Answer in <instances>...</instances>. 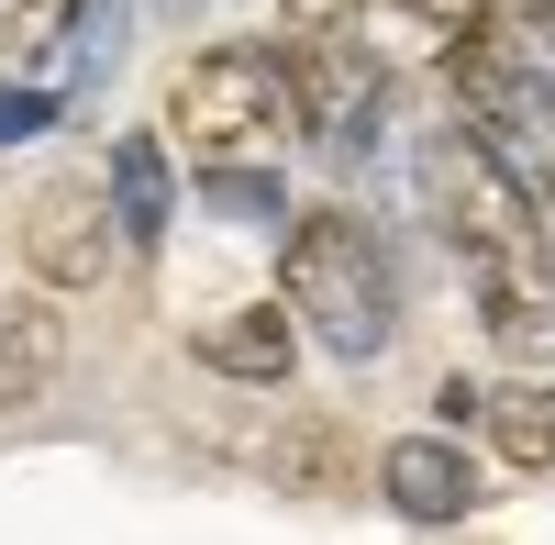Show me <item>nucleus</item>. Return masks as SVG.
Returning a JSON list of instances; mask_svg holds the SVG:
<instances>
[{"mask_svg":"<svg viewBox=\"0 0 555 545\" xmlns=\"http://www.w3.org/2000/svg\"><path fill=\"white\" fill-rule=\"evenodd\" d=\"M400 12H423V23H444V34H455V23H478V0H400Z\"/></svg>","mask_w":555,"mask_h":545,"instance_id":"15","label":"nucleus"},{"mask_svg":"<svg viewBox=\"0 0 555 545\" xmlns=\"http://www.w3.org/2000/svg\"><path fill=\"white\" fill-rule=\"evenodd\" d=\"M278 290H289V312L311 324V345L345 356V368L389 356V334H400V267L378 245V223L345 212V201L289 223V245H278Z\"/></svg>","mask_w":555,"mask_h":545,"instance_id":"1","label":"nucleus"},{"mask_svg":"<svg viewBox=\"0 0 555 545\" xmlns=\"http://www.w3.org/2000/svg\"><path fill=\"white\" fill-rule=\"evenodd\" d=\"M23 267L44 301L67 290H101L122 267V223H112V190L101 178H44V190L23 201Z\"/></svg>","mask_w":555,"mask_h":545,"instance_id":"3","label":"nucleus"},{"mask_svg":"<svg viewBox=\"0 0 555 545\" xmlns=\"http://www.w3.org/2000/svg\"><path fill=\"white\" fill-rule=\"evenodd\" d=\"M190 345H201V368H211V379H245V390H278V379L300 368V324H289L278 301H234V312H211Z\"/></svg>","mask_w":555,"mask_h":545,"instance_id":"7","label":"nucleus"},{"mask_svg":"<svg viewBox=\"0 0 555 545\" xmlns=\"http://www.w3.org/2000/svg\"><path fill=\"white\" fill-rule=\"evenodd\" d=\"M478 423H489V445L512 468H555V390H500Z\"/></svg>","mask_w":555,"mask_h":545,"instance_id":"11","label":"nucleus"},{"mask_svg":"<svg viewBox=\"0 0 555 545\" xmlns=\"http://www.w3.org/2000/svg\"><path fill=\"white\" fill-rule=\"evenodd\" d=\"M522 12H544V0H522Z\"/></svg>","mask_w":555,"mask_h":545,"instance_id":"16","label":"nucleus"},{"mask_svg":"<svg viewBox=\"0 0 555 545\" xmlns=\"http://www.w3.org/2000/svg\"><path fill=\"white\" fill-rule=\"evenodd\" d=\"M467 279H478V312H489L500 356L544 368V356H555V245L544 235H512V245H489Z\"/></svg>","mask_w":555,"mask_h":545,"instance_id":"5","label":"nucleus"},{"mask_svg":"<svg viewBox=\"0 0 555 545\" xmlns=\"http://www.w3.org/2000/svg\"><path fill=\"white\" fill-rule=\"evenodd\" d=\"M167 134L201 167H245L278 134H300V112H289V78H278L267 45H201V56L167 78Z\"/></svg>","mask_w":555,"mask_h":545,"instance_id":"2","label":"nucleus"},{"mask_svg":"<svg viewBox=\"0 0 555 545\" xmlns=\"http://www.w3.org/2000/svg\"><path fill=\"white\" fill-rule=\"evenodd\" d=\"M67 379V312L23 290V301H0V413H34V401H56Z\"/></svg>","mask_w":555,"mask_h":545,"instance_id":"8","label":"nucleus"},{"mask_svg":"<svg viewBox=\"0 0 555 545\" xmlns=\"http://www.w3.org/2000/svg\"><path fill=\"white\" fill-rule=\"evenodd\" d=\"M267 479L300 490V502H334V490H356V423L345 413H289L267 434Z\"/></svg>","mask_w":555,"mask_h":545,"instance_id":"9","label":"nucleus"},{"mask_svg":"<svg viewBox=\"0 0 555 545\" xmlns=\"http://www.w3.org/2000/svg\"><path fill=\"white\" fill-rule=\"evenodd\" d=\"M211 201L245 212V223H267V212H278V178H267V167H211Z\"/></svg>","mask_w":555,"mask_h":545,"instance_id":"13","label":"nucleus"},{"mask_svg":"<svg viewBox=\"0 0 555 545\" xmlns=\"http://www.w3.org/2000/svg\"><path fill=\"white\" fill-rule=\"evenodd\" d=\"M512 167H522V190H533V212L555 223V112H533V134L512 145Z\"/></svg>","mask_w":555,"mask_h":545,"instance_id":"12","label":"nucleus"},{"mask_svg":"<svg viewBox=\"0 0 555 545\" xmlns=\"http://www.w3.org/2000/svg\"><path fill=\"white\" fill-rule=\"evenodd\" d=\"M278 78H289V112L300 134H322V145H378V56H366L356 34H278Z\"/></svg>","mask_w":555,"mask_h":545,"instance_id":"4","label":"nucleus"},{"mask_svg":"<svg viewBox=\"0 0 555 545\" xmlns=\"http://www.w3.org/2000/svg\"><path fill=\"white\" fill-rule=\"evenodd\" d=\"M101 190H112L122 245H156V235H167V212H178V178H167V145H156V134H122L112 167H101Z\"/></svg>","mask_w":555,"mask_h":545,"instance_id":"10","label":"nucleus"},{"mask_svg":"<svg viewBox=\"0 0 555 545\" xmlns=\"http://www.w3.org/2000/svg\"><path fill=\"white\" fill-rule=\"evenodd\" d=\"M378 490H389V512H411V523H467L489 490H478V457L455 434H400L389 457H378Z\"/></svg>","mask_w":555,"mask_h":545,"instance_id":"6","label":"nucleus"},{"mask_svg":"<svg viewBox=\"0 0 555 545\" xmlns=\"http://www.w3.org/2000/svg\"><path fill=\"white\" fill-rule=\"evenodd\" d=\"M44 112H56V101H44V89H0V145H23V134H34Z\"/></svg>","mask_w":555,"mask_h":545,"instance_id":"14","label":"nucleus"}]
</instances>
